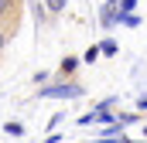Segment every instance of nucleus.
<instances>
[{"label": "nucleus", "mask_w": 147, "mask_h": 143, "mask_svg": "<svg viewBox=\"0 0 147 143\" xmlns=\"http://www.w3.org/2000/svg\"><path fill=\"white\" fill-rule=\"evenodd\" d=\"M65 3H69V0H45V10H48V14H62Z\"/></svg>", "instance_id": "6e6552de"}, {"label": "nucleus", "mask_w": 147, "mask_h": 143, "mask_svg": "<svg viewBox=\"0 0 147 143\" xmlns=\"http://www.w3.org/2000/svg\"><path fill=\"white\" fill-rule=\"evenodd\" d=\"M21 7L24 0H0V31H7L10 37L21 27Z\"/></svg>", "instance_id": "f257e3e1"}, {"label": "nucleus", "mask_w": 147, "mask_h": 143, "mask_svg": "<svg viewBox=\"0 0 147 143\" xmlns=\"http://www.w3.org/2000/svg\"><path fill=\"white\" fill-rule=\"evenodd\" d=\"M3 133H10V136H24V126H21L17 119H10V123H3Z\"/></svg>", "instance_id": "0eeeda50"}, {"label": "nucleus", "mask_w": 147, "mask_h": 143, "mask_svg": "<svg viewBox=\"0 0 147 143\" xmlns=\"http://www.w3.org/2000/svg\"><path fill=\"white\" fill-rule=\"evenodd\" d=\"M96 58H99V44H92V48H86V55H82V61H86V65H92Z\"/></svg>", "instance_id": "1a4fd4ad"}, {"label": "nucleus", "mask_w": 147, "mask_h": 143, "mask_svg": "<svg viewBox=\"0 0 147 143\" xmlns=\"http://www.w3.org/2000/svg\"><path fill=\"white\" fill-rule=\"evenodd\" d=\"M116 24H120V0H106V3L99 7V27L113 31Z\"/></svg>", "instance_id": "7ed1b4c3"}, {"label": "nucleus", "mask_w": 147, "mask_h": 143, "mask_svg": "<svg viewBox=\"0 0 147 143\" xmlns=\"http://www.w3.org/2000/svg\"><path fill=\"white\" fill-rule=\"evenodd\" d=\"M75 68H79V58H72V55L62 58V65H58V78H62V82H72V78H75Z\"/></svg>", "instance_id": "20e7f679"}, {"label": "nucleus", "mask_w": 147, "mask_h": 143, "mask_svg": "<svg viewBox=\"0 0 147 143\" xmlns=\"http://www.w3.org/2000/svg\"><path fill=\"white\" fill-rule=\"evenodd\" d=\"M99 55H106V58H116V55H120V44H116L113 37H103V41H99Z\"/></svg>", "instance_id": "39448f33"}, {"label": "nucleus", "mask_w": 147, "mask_h": 143, "mask_svg": "<svg viewBox=\"0 0 147 143\" xmlns=\"http://www.w3.org/2000/svg\"><path fill=\"white\" fill-rule=\"evenodd\" d=\"M7 37H10L7 31H0V58H3V48H7Z\"/></svg>", "instance_id": "ddd939ff"}, {"label": "nucleus", "mask_w": 147, "mask_h": 143, "mask_svg": "<svg viewBox=\"0 0 147 143\" xmlns=\"http://www.w3.org/2000/svg\"><path fill=\"white\" fill-rule=\"evenodd\" d=\"M144 140H147V123H144Z\"/></svg>", "instance_id": "2eb2a0df"}, {"label": "nucleus", "mask_w": 147, "mask_h": 143, "mask_svg": "<svg viewBox=\"0 0 147 143\" xmlns=\"http://www.w3.org/2000/svg\"><path fill=\"white\" fill-rule=\"evenodd\" d=\"M31 14H34V21H38V24H48V10H45V3L31 0Z\"/></svg>", "instance_id": "423d86ee"}, {"label": "nucleus", "mask_w": 147, "mask_h": 143, "mask_svg": "<svg viewBox=\"0 0 147 143\" xmlns=\"http://www.w3.org/2000/svg\"><path fill=\"white\" fill-rule=\"evenodd\" d=\"M48 78H51V72H38V75H34V82H38V85H45Z\"/></svg>", "instance_id": "f8f14e48"}, {"label": "nucleus", "mask_w": 147, "mask_h": 143, "mask_svg": "<svg viewBox=\"0 0 147 143\" xmlns=\"http://www.w3.org/2000/svg\"><path fill=\"white\" fill-rule=\"evenodd\" d=\"M134 7H137V0H120V14H134Z\"/></svg>", "instance_id": "9b49d317"}, {"label": "nucleus", "mask_w": 147, "mask_h": 143, "mask_svg": "<svg viewBox=\"0 0 147 143\" xmlns=\"http://www.w3.org/2000/svg\"><path fill=\"white\" fill-rule=\"evenodd\" d=\"M137 106H140V109L147 112V96H140V99H137Z\"/></svg>", "instance_id": "4468645a"}, {"label": "nucleus", "mask_w": 147, "mask_h": 143, "mask_svg": "<svg viewBox=\"0 0 147 143\" xmlns=\"http://www.w3.org/2000/svg\"><path fill=\"white\" fill-rule=\"evenodd\" d=\"M38 96L41 99H79V96H86V89L79 82H55V85H45Z\"/></svg>", "instance_id": "f03ea898"}, {"label": "nucleus", "mask_w": 147, "mask_h": 143, "mask_svg": "<svg viewBox=\"0 0 147 143\" xmlns=\"http://www.w3.org/2000/svg\"><path fill=\"white\" fill-rule=\"evenodd\" d=\"M120 24H127V27H137V24H140V17H137V14H120Z\"/></svg>", "instance_id": "9d476101"}]
</instances>
